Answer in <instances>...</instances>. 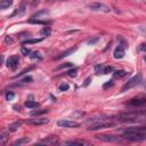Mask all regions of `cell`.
<instances>
[{"mask_svg": "<svg viewBox=\"0 0 146 146\" xmlns=\"http://www.w3.org/2000/svg\"><path fill=\"white\" fill-rule=\"evenodd\" d=\"M122 137L125 140H130V141H144L146 140V130L125 131Z\"/></svg>", "mask_w": 146, "mask_h": 146, "instance_id": "obj_1", "label": "cell"}, {"mask_svg": "<svg viewBox=\"0 0 146 146\" xmlns=\"http://www.w3.org/2000/svg\"><path fill=\"white\" fill-rule=\"evenodd\" d=\"M95 137L97 139H99L102 141H106V143H122L124 140L123 137H119V136H114V135H106V133L97 135Z\"/></svg>", "mask_w": 146, "mask_h": 146, "instance_id": "obj_2", "label": "cell"}, {"mask_svg": "<svg viewBox=\"0 0 146 146\" xmlns=\"http://www.w3.org/2000/svg\"><path fill=\"white\" fill-rule=\"evenodd\" d=\"M141 82V74H137L135 76H132L130 80H128V82L122 87V91H125L127 89H131L136 86H138Z\"/></svg>", "mask_w": 146, "mask_h": 146, "instance_id": "obj_3", "label": "cell"}, {"mask_svg": "<svg viewBox=\"0 0 146 146\" xmlns=\"http://www.w3.org/2000/svg\"><path fill=\"white\" fill-rule=\"evenodd\" d=\"M129 105L131 106H144L146 105V94H140L129 100Z\"/></svg>", "mask_w": 146, "mask_h": 146, "instance_id": "obj_4", "label": "cell"}, {"mask_svg": "<svg viewBox=\"0 0 146 146\" xmlns=\"http://www.w3.org/2000/svg\"><path fill=\"white\" fill-rule=\"evenodd\" d=\"M89 8L94 11H103V13H110L111 11V8L104 3H100V2H92L89 5Z\"/></svg>", "mask_w": 146, "mask_h": 146, "instance_id": "obj_5", "label": "cell"}, {"mask_svg": "<svg viewBox=\"0 0 146 146\" xmlns=\"http://www.w3.org/2000/svg\"><path fill=\"white\" fill-rule=\"evenodd\" d=\"M113 122H104V121H98L89 127V130H99V129H105V128H111L113 127Z\"/></svg>", "mask_w": 146, "mask_h": 146, "instance_id": "obj_6", "label": "cell"}, {"mask_svg": "<svg viewBox=\"0 0 146 146\" xmlns=\"http://www.w3.org/2000/svg\"><path fill=\"white\" fill-rule=\"evenodd\" d=\"M57 125L62 128H78L80 127V123L71 120H59L57 121Z\"/></svg>", "mask_w": 146, "mask_h": 146, "instance_id": "obj_7", "label": "cell"}, {"mask_svg": "<svg viewBox=\"0 0 146 146\" xmlns=\"http://www.w3.org/2000/svg\"><path fill=\"white\" fill-rule=\"evenodd\" d=\"M18 63H19V58H18V56H16V55L10 56V57L7 59V66H8L10 70H13V71H15V70L17 68Z\"/></svg>", "mask_w": 146, "mask_h": 146, "instance_id": "obj_8", "label": "cell"}, {"mask_svg": "<svg viewBox=\"0 0 146 146\" xmlns=\"http://www.w3.org/2000/svg\"><path fill=\"white\" fill-rule=\"evenodd\" d=\"M49 122V119H44V117H36V119H31L27 121L29 124H32V125H43V124H47Z\"/></svg>", "mask_w": 146, "mask_h": 146, "instance_id": "obj_9", "label": "cell"}, {"mask_svg": "<svg viewBox=\"0 0 146 146\" xmlns=\"http://www.w3.org/2000/svg\"><path fill=\"white\" fill-rule=\"evenodd\" d=\"M124 49H125V48H124L123 46L119 44V46L114 49V51H113L114 58H116V59H121V58L124 56V54H125V50H124Z\"/></svg>", "mask_w": 146, "mask_h": 146, "instance_id": "obj_10", "label": "cell"}, {"mask_svg": "<svg viewBox=\"0 0 146 146\" xmlns=\"http://www.w3.org/2000/svg\"><path fill=\"white\" fill-rule=\"evenodd\" d=\"M58 143V138L56 136H50L43 140H41V144H48V145H54V144H57Z\"/></svg>", "mask_w": 146, "mask_h": 146, "instance_id": "obj_11", "label": "cell"}, {"mask_svg": "<svg viewBox=\"0 0 146 146\" xmlns=\"http://www.w3.org/2000/svg\"><path fill=\"white\" fill-rule=\"evenodd\" d=\"M127 75H128V72L124 70H117V71H114V73H113V76L115 79H123Z\"/></svg>", "mask_w": 146, "mask_h": 146, "instance_id": "obj_12", "label": "cell"}, {"mask_svg": "<svg viewBox=\"0 0 146 146\" xmlns=\"http://www.w3.org/2000/svg\"><path fill=\"white\" fill-rule=\"evenodd\" d=\"M30 140H31V139L27 138V137H22V138L15 140V141L13 143V145H14V146H21V145H23V144H27V143H30Z\"/></svg>", "mask_w": 146, "mask_h": 146, "instance_id": "obj_13", "label": "cell"}, {"mask_svg": "<svg viewBox=\"0 0 146 146\" xmlns=\"http://www.w3.org/2000/svg\"><path fill=\"white\" fill-rule=\"evenodd\" d=\"M47 112H48L47 108H39V110H33V111H31V112H30V115H32V116H39V115H42V114H44V113H47Z\"/></svg>", "mask_w": 146, "mask_h": 146, "instance_id": "obj_14", "label": "cell"}, {"mask_svg": "<svg viewBox=\"0 0 146 146\" xmlns=\"http://www.w3.org/2000/svg\"><path fill=\"white\" fill-rule=\"evenodd\" d=\"M76 50V48H71V49H68V50H66V51H64V52H62L59 56H57L56 57V59H60V58H64V57H67V56H70L71 54H73L74 51Z\"/></svg>", "mask_w": 146, "mask_h": 146, "instance_id": "obj_15", "label": "cell"}, {"mask_svg": "<svg viewBox=\"0 0 146 146\" xmlns=\"http://www.w3.org/2000/svg\"><path fill=\"white\" fill-rule=\"evenodd\" d=\"M64 144L65 145H86L88 143L84 140H66L64 141Z\"/></svg>", "mask_w": 146, "mask_h": 146, "instance_id": "obj_16", "label": "cell"}, {"mask_svg": "<svg viewBox=\"0 0 146 146\" xmlns=\"http://www.w3.org/2000/svg\"><path fill=\"white\" fill-rule=\"evenodd\" d=\"M30 58L33 59V60H38L39 62V60L42 59V56H41V52L40 51H33V52H31Z\"/></svg>", "mask_w": 146, "mask_h": 146, "instance_id": "obj_17", "label": "cell"}, {"mask_svg": "<svg viewBox=\"0 0 146 146\" xmlns=\"http://www.w3.org/2000/svg\"><path fill=\"white\" fill-rule=\"evenodd\" d=\"M21 124H22V122H21V121H18V122H14V123L9 124L8 130H9V131H11V132H14V131L18 130V128L21 127Z\"/></svg>", "mask_w": 146, "mask_h": 146, "instance_id": "obj_18", "label": "cell"}, {"mask_svg": "<svg viewBox=\"0 0 146 146\" xmlns=\"http://www.w3.org/2000/svg\"><path fill=\"white\" fill-rule=\"evenodd\" d=\"M13 5V0H2L0 3V8L1 9H7Z\"/></svg>", "mask_w": 146, "mask_h": 146, "instance_id": "obj_19", "label": "cell"}, {"mask_svg": "<svg viewBox=\"0 0 146 146\" xmlns=\"http://www.w3.org/2000/svg\"><path fill=\"white\" fill-rule=\"evenodd\" d=\"M24 11H25V2L23 1L22 2V5H21V7L13 14V16H15V15H23L24 14Z\"/></svg>", "mask_w": 146, "mask_h": 146, "instance_id": "obj_20", "label": "cell"}, {"mask_svg": "<svg viewBox=\"0 0 146 146\" xmlns=\"http://www.w3.org/2000/svg\"><path fill=\"white\" fill-rule=\"evenodd\" d=\"M50 33H51V29L49 26H46V27L41 29V31H40V34L43 35V36H49Z\"/></svg>", "mask_w": 146, "mask_h": 146, "instance_id": "obj_21", "label": "cell"}, {"mask_svg": "<svg viewBox=\"0 0 146 146\" xmlns=\"http://www.w3.org/2000/svg\"><path fill=\"white\" fill-rule=\"evenodd\" d=\"M25 106L27 108H36L39 106V104L36 102H33V100H26L25 102Z\"/></svg>", "mask_w": 146, "mask_h": 146, "instance_id": "obj_22", "label": "cell"}, {"mask_svg": "<svg viewBox=\"0 0 146 146\" xmlns=\"http://www.w3.org/2000/svg\"><path fill=\"white\" fill-rule=\"evenodd\" d=\"M46 15H49V11L48 10H41V11H38L36 14H34L32 16V18H40L41 16H46Z\"/></svg>", "mask_w": 146, "mask_h": 146, "instance_id": "obj_23", "label": "cell"}, {"mask_svg": "<svg viewBox=\"0 0 146 146\" xmlns=\"http://www.w3.org/2000/svg\"><path fill=\"white\" fill-rule=\"evenodd\" d=\"M29 23H32V24H42V25H46V24H49L50 22H47V21H40V19H34V18H32V19H30V21H29Z\"/></svg>", "mask_w": 146, "mask_h": 146, "instance_id": "obj_24", "label": "cell"}, {"mask_svg": "<svg viewBox=\"0 0 146 146\" xmlns=\"http://www.w3.org/2000/svg\"><path fill=\"white\" fill-rule=\"evenodd\" d=\"M42 41V39H27V40H25L23 43L24 44H31V43H39V42H41Z\"/></svg>", "mask_w": 146, "mask_h": 146, "instance_id": "obj_25", "label": "cell"}, {"mask_svg": "<svg viewBox=\"0 0 146 146\" xmlns=\"http://www.w3.org/2000/svg\"><path fill=\"white\" fill-rule=\"evenodd\" d=\"M104 72V66L102 65V64H97L96 66H95V73L97 74V75H99L100 73H103Z\"/></svg>", "mask_w": 146, "mask_h": 146, "instance_id": "obj_26", "label": "cell"}, {"mask_svg": "<svg viewBox=\"0 0 146 146\" xmlns=\"http://www.w3.org/2000/svg\"><path fill=\"white\" fill-rule=\"evenodd\" d=\"M113 86H114V80H108V81H106V82L103 84V89L106 90V89H108V88H111V87H113Z\"/></svg>", "mask_w": 146, "mask_h": 146, "instance_id": "obj_27", "label": "cell"}, {"mask_svg": "<svg viewBox=\"0 0 146 146\" xmlns=\"http://www.w3.org/2000/svg\"><path fill=\"white\" fill-rule=\"evenodd\" d=\"M117 40H119V42H120L119 44L123 46L124 48H127V47H128V42H127V41L124 40V38H123L122 35H119V36H117Z\"/></svg>", "mask_w": 146, "mask_h": 146, "instance_id": "obj_28", "label": "cell"}, {"mask_svg": "<svg viewBox=\"0 0 146 146\" xmlns=\"http://www.w3.org/2000/svg\"><path fill=\"white\" fill-rule=\"evenodd\" d=\"M72 66H73V64H72V63H64L63 65L57 66V67L55 68V71H59V70H62V68H65V67H72Z\"/></svg>", "mask_w": 146, "mask_h": 146, "instance_id": "obj_29", "label": "cell"}, {"mask_svg": "<svg viewBox=\"0 0 146 146\" xmlns=\"http://www.w3.org/2000/svg\"><path fill=\"white\" fill-rule=\"evenodd\" d=\"M76 73H78V68H72V70H70V71L66 72V74L68 76H71V78H75L76 76Z\"/></svg>", "mask_w": 146, "mask_h": 146, "instance_id": "obj_30", "label": "cell"}, {"mask_svg": "<svg viewBox=\"0 0 146 146\" xmlns=\"http://www.w3.org/2000/svg\"><path fill=\"white\" fill-rule=\"evenodd\" d=\"M68 88H70V86L66 82H63L59 84V91H66V90H68Z\"/></svg>", "mask_w": 146, "mask_h": 146, "instance_id": "obj_31", "label": "cell"}, {"mask_svg": "<svg viewBox=\"0 0 146 146\" xmlns=\"http://www.w3.org/2000/svg\"><path fill=\"white\" fill-rule=\"evenodd\" d=\"M21 54L24 55V56H27V55L31 54V50H30L29 48H26V47H22V49H21Z\"/></svg>", "mask_w": 146, "mask_h": 146, "instance_id": "obj_32", "label": "cell"}, {"mask_svg": "<svg viewBox=\"0 0 146 146\" xmlns=\"http://www.w3.org/2000/svg\"><path fill=\"white\" fill-rule=\"evenodd\" d=\"M7 138H8V133H7V132H2V133L0 135V143L3 145Z\"/></svg>", "mask_w": 146, "mask_h": 146, "instance_id": "obj_33", "label": "cell"}, {"mask_svg": "<svg viewBox=\"0 0 146 146\" xmlns=\"http://www.w3.org/2000/svg\"><path fill=\"white\" fill-rule=\"evenodd\" d=\"M111 72H113V67L112 66H106V67H104L103 74H110Z\"/></svg>", "mask_w": 146, "mask_h": 146, "instance_id": "obj_34", "label": "cell"}, {"mask_svg": "<svg viewBox=\"0 0 146 146\" xmlns=\"http://www.w3.org/2000/svg\"><path fill=\"white\" fill-rule=\"evenodd\" d=\"M14 97H15V94L11 92V91H9V92L6 94V99L7 100H11V99H14Z\"/></svg>", "mask_w": 146, "mask_h": 146, "instance_id": "obj_35", "label": "cell"}, {"mask_svg": "<svg viewBox=\"0 0 146 146\" xmlns=\"http://www.w3.org/2000/svg\"><path fill=\"white\" fill-rule=\"evenodd\" d=\"M34 68V66H31V67H29V68H25V70H23L21 73H18V75H16V76H21V75H23L24 73H26V72H29V71H31V70H33Z\"/></svg>", "mask_w": 146, "mask_h": 146, "instance_id": "obj_36", "label": "cell"}, {"mask_svg": "<svg viewBox=\"0 0 146 146\" xmlns=\"http://www.w3.org/2000/svg\"><path fill=\"white\" fill-rule=\"evenodd\" d=\"M98 39H99V38H98V36H96V38H94V39L88 40V41H87V43H88V44H94V43H96V42L98 41Z\"/></svg>", "mask_w": 146, "mask_h": 146, "instance_id": "obj_37", "label": "cell"}, {"mask_svg": "<svg viewBox=\"0 0 146 146\" xmlns=\"http://www.w3.org/2000/svg\"><path fill=\"white\" fill-rule=\"evenodd\" d=\"M91 80H92V79H91V76H88V78H87V79L84 80V83H83V87H87V86H89V83L91 82Z\"/></svg>", "mask_w": 146, "mask_h": 146, "instance_id": "obj_38", "label": "cell"}, {"mask_svg": "<svg viewBox=\"0 0 146 146\" xmlns=\"http://www.w3.org/2000/svg\"><path fill=\"white\" fill-rule=\"evenodd\" d=\"M72 115H73V116H75V115H78V116H83V115H84V112H80V111H76V112L72 113Z\"/></svg>", "mask_w": 146, "mask_h": 146, "instance_id": "obj_39", "label": "cell"}, {"mask_svg": "<svg viewBox=\"0 0 146 146\" xmlns=\"http://www.w3.org/2000/svg\"><path fill=\"white\" fill-rule=\"evenodd\" d=\"M139 50L140 51H146V43H141L139 46Z\"/></svg>", "mask_w": 146, "mask_h": 146, "instance_id": "obj_40", "label": "cell"}, {"mask_svg": "<svg viewBox=\"0 0 146 146\" xmlns=\"http://www.w3.org/2000/svg\"><path fill=\"white\" fill-rule=\"evenodd\" d=\"M5 41H6L7 43H13V39H11L9 35H7V36L5 38Z\"/></svg>", "mask_w": 146, "mask_h": 146, "instance_id": "obj_41", "label": "cell"}, {"mask_svg": "<svg viewBox=\"0 0 146 146\" xmlns=\"http://www.w3.org/2000/svg\"><path fill=\"white\" fill-rule=\"evenodd\" d=\"M27 81H32V78H31V76H26L25 79H23L22 82H27Z\"/></svg>", "mask_w": 146, "mask_h": 146, "instance_id": "obj_42", "label": "cell"}, {"mask_svg": "<svg viewBox=\"0 0 146 146\" xmlns=\"http://www.w3.org/2000/svg\"><path fill=\"white\" fill-rule=\"evenodd\" d=\"M14 108H15V111H21V106H19V105H18V106H17V105H15V106H14Z\"/></svg>", "mask_w": 146, "mask_h": 146, "instance_id": "obj_43", "label": "cell"}, {"mask_svg": "<svg viewBox=\"0 0 146 146\" xmlns=\"http://www.w3.org/2000/svg\"><path fill=\"white\" fill-rule=\"evenodd\" d=\"M143 87H144V88H146V83H144V84H143Z\"/></svg>", "mask_w": 146, "mask_h": 146, "instance_id": "obj_44", "label": "cell"}, {"mask_svg": "<svg viewBox=\"0 0 146 146\" xmlns=\"http://www.w3.org/2000/svg\"><path fill=\"white\" fill-rule=\"evenodd\" d=\"M145 60H146V56H145Z\"/></svg>", "mask_w": 146, "mask_h": 146, "instance_id": "obj_45", "label": "cell"}, {"mask_svg": "<svg viewBox=\"0 0 146 146\" xmlns=\"http://www.w3.org/2000/svg\"><path fill=\"white\" fill-rule=\"evenodd\" d=\"M63 1H66V0H63Z\"/></svg>", "mask_w": 146, "mask_h": 146, "instance_id": "obj_46", "label": "cell"}]
</instances>
